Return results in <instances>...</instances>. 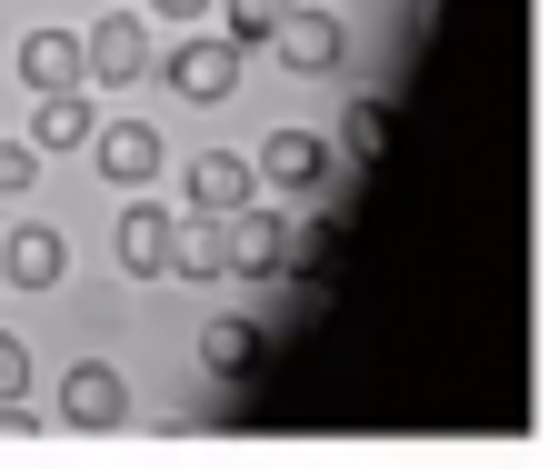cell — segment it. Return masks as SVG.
<instances>
[{"label": "cell", "mask_w": 559, "mask_h": 469, "mask_svg": "<svg viewBox=\"0 0 559 469\" xmlns=\"http://www.w3.org/2000/svg\"><path fill=\"white\" fill-rule=\"evenodd\" d=\"M160 60V81L180 91V100H230L240 91V40L221 31V40H180V50H151Z\"/></svg>", "instance_id": "cell-1"}, {"label": "cell", "mask_w": 559, "mask_h": 469, "mask_svg": "<svg viewBox=\"0 0 559 469\" xmlns=\"http://www.w3.org/2000/svg\"><path fill=\"white\" fill-rule=\"evenodd\" d=\"M260 180H280V190H320L330 180V141H310V130H270V151H260Z\"/></svg>", "instance_id": "cell-9"}, {"label": "cell", "mask_w": 559, "mask_h": 469, "mask_svg": "<svg viewBox=\"0 0 559 469\" xmlns=\"http://www.w3.org/2000/svg\"><path fill=\"white\" fill-rule=\"evenodd\" d=\"M250 180H260L250 160H230V151H200V160H190V190H180V200H190L200 220H230V211H250Z\"/></svg>", "instance_id": "cell-6"}, {"label": "cell", "mask_w": 559, "mask_h": 469, "mask_svg": "<svg viewBox=\"0 0 559 469\" xmlns=\"http://www.w3.org/2000/svg\"><path fill=\"white\" fill-rule=\"evenodd\" d=\"M21 389H31V350H21V340H0V399H21Z\"/></svg>", "instance_id": "cell-18"}, {"label": "cell", "mask_w": 559, "mask_h": 469, "mask_svg": "<svg viewBox=\"0 0 559 469\" xmlns=\"http://www.w3.org/2000/svg\"><path fill=\"white\" fill-rule=\"evenodd\" d=\"M340 151H349V160H380V151H390V110H380V100H349Z\"/></svg>", "instance_id": "cell-15"}, {"label": "cell", "mask_w": 559, "mask_h": 469, "mask_svg": "<svg viewBox=\"0 0 559 469\" xmlns=\"http://www.w3.org/2000/svg\"><path fill=\"white\" fill-rule=\"evenodd\" d=\"M60 270H70L60 230H11V240H0V280H21V290H50Z\"/></svg>", "instance_id": "cell-11"}, {"label": "cell", "mask_w": 559, "mask_h": 469, "mask_svg": "<svg viewBox=\"0 0 559 469\" xmlns=\"http://www.w3.org/2000/svg\"><path fill=\"white\" fill-rule=\"evenodd\" d=\"M31 170H40L31 141H0V190H31Z\"/></svg>", "instance_id": "cell-17"}, {"label": "cell", "mask_w": 559, "mask_h": 469, "mask_svg": "<svg viewBox=\"0 0 559 469\" xmlns=\"http://www.w3.org/2000/svg\"><path fill=\"white\" fill-rule=\"evenodd\" d=\"M21 81H31V100L40 91H81V40L70 31H31L21 40Z\"/></svg>", "instance_id": "cell-10"}, {"label": "cell", "mask_w": 559, "mask_h": 469, "mask_svg": "<svg viewBox=\"0 0 559 469\" xmlns=\"http://www.w3.org/2000/svg\"><path fill=\"white\" fill-rule=\"evenodd\" d=\"M91 151H100V180H120V190L160 180V130H151V120H110V130H91Z\"/></svg>", "instance_id": "cell-5"}, {"label": "cell", "mask_w": 559, "mask_h": 469, "mask_svg": "<svg viewBox=\"0 0 559 469\" xmlns=\"http://www.w3.org/2000/svg\"><path fill=\"white\" fill-rule=\"evenodd\" d=\"M250 360H260V329H240V320H221V329H210V370H230V380H240Z\"/></svg>", "instance_id": "cell-16"}, {"label": "cell", "mask_w": 559, "mask_h": 469, "mask_svg": "<svg viewBox=\"0 0 559 469\" xmlns=\"http://www.w3.org/2000/svg\"><path fill=\"white\" fill-rule=\"evenodd\" d=\"M140 71H151V31H140V11H120V21H100V31L81 40V81H100V91H130Z\"/></svg>", "instance_id": "cell-2"}, {"label": "cell", "mask_w": 559, "mask_h": 469, "mask_svg": "<svg viewBox=\"0 0 559 469\" xmlns=\"http://www.w3.org/2000/svg\"><path fill=\"white\" fill-rule=\"evenodd\" d=\"M221 250H230V270H240V280H280V270H290V220H270V211H230V220H221Z\"/></svg>", "instance_id": "cell-4"}, {"label": "cell", "mask_w": 559, "mask_h": 469, "mask_svg": "<svg viewBox=\"0 0 559 469\" xmlns=\"http://www.w3.org/2000/svg\"><path fill=\"white\" fill-rule=\"evenodd\" d=\"M91 141V100L81 91H40L31 100V151H81Z\"/></svg>", "instance_id": "cell-12"}, {"label": "cell", "mask_w": 559, "mask_h": 469, "mask_svg": "<svg viewBox=\"0 0 559 469\" xmlns=\"http://www.w3.org/2000/svg\"><path fill=\"white\" fill-rule=\"evenodd\" d=\"M60 420L70 430H120L130 420V389L110 360H81V370H60Z\"/></svg>", "instance_id": "cell-3"}, {"label": "cell", "mask_w": 559, "mask_h": 469, "mask_svg": "<svg viewBox=\"0 0 559 469\" xmlns=\"http://www.w3.org/2000/svg\"><path fill=\"white\" fill-rule=\"evenodd\" d=\"M210 11H221V31H230L240 50H260V40L280 31V11H290V0H210Z\"/></svg>", "instance_id": "cell-14"}, {"label": "cell", "mask_w": 559, "mask_h": 469, "mask_svg": "<svg viewBox=\"0 0 559 469\" xmlns=\"http://www.w3.org/2000/svg\"><path fill=\"white\" fill-rule=\"evenodd\" d=\"M170 230H180V220L160 211L151 190H140L130 211H120V270H130V280H151V270H170Z\"/></svg>", "instance_id": "cell-8"}, {"label": "cell", "mask_w": 559, "mask_h": 469, "mask_svg": "<svg viewBox=\"0 0 559 469\" xmlns=\"http://www.w3.org/2000/svg\"><path fill=\"white\" fill-rule=\"evenodd\" d=\"M151 11H160V21H200V11H210V0H151Z\"/></svg>", "instance_id": "cell-20"}, {"label": "cell", "mask_w": 559, "mask_h": 469, "mask_svg": "<svg viewBox=\"0 0 559 469\" xmlns=\"http://www.w3.org/2000/svg\"><path fill=\"white\" fill-rule=\"evenodd\" d=\"M290 320H300V329H320V320H330V290H320V280H310V290H290Z\"/></svg>", "instance_id": "cell-19"}, {"label": "cell", "mask_w": 559, "mask_h": 469, "mask_svg": "<svg viewBox=\"0 0 559 469\" xmlns=\"http://www.w3.org/2000/svg\"><path fill=\"white\" fill-rule=\"evenodd\" d=\"M270 50L290 60V71H340V21L310 11V0H290V11H280V31H270Z\"/></svg>", "instance_id": "cell-7"}, {"label": "cell", "mask_w": 559, "mask_h": 469, "mask_svg": "<svg viewBox=\"0 0 559 469\" xmlns=\"http://www.w3.org/2000/svg\"><path fill=\"white\" fill-rule=\"evenodd\" d=\"M170 270H180V280H221V270H230L221 220H200V211H190V230H170Z\"/></svg>", "instance_id": "cell-13"}]
</instances>
